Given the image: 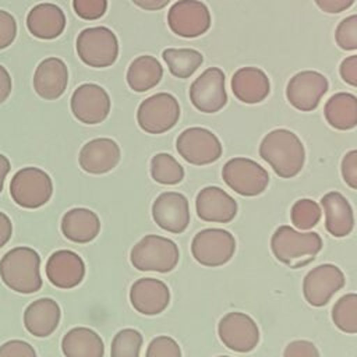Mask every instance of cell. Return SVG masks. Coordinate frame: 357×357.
Wrapping results in <instances>:
<instances>
[{
	"instance_id": "6da1fadb",
	"label": "cell",
	"mask_w": 357,
	"mask_h": 357,
	"mask_svg": "<svg viewBox=\"0 0 357 357\" xmlns=\"http://www.w3.org/2000/svg\"><path fill=\"white\" fill-rule=\"evenodd\" d=\"M259 156L279 177L291 178L304 167L305 148L293 131L276 128L262 138L259 144Z\"/></svg>"
},
{
	"instance_id": "7a4b0ae2",
	"label": "cell",
	"mask_w": 357,
	"mask_h": 357,
	"mask_svg": "<svg viewBox=\"0 0 357 357\" xmlns=\"http://www.w3.org/2000/svg\"><path fill=\"white\" fill-rule=\"evenodd\" d=\"M39 268L40 257L33 248L15 247L3 255L0 278L8 289L21 294H31L42 287Z\"/></svg>"
},
{
	"instance_id": "3957f363",
	"label": "cell",
	"mask_w": 357,
	"mask_h": 357,
	"mask_svg": "<svg viewBox=\"0 0 357 357\" xmlns=\"http://www.w3.org/2000/svg\"><path fill=\"white\" fill-rule=\"evenodd\" d=\"M180 259L177 244L159 234L144 236L130 252L132 266L141 272H172Z\"/></svg>"
},
{
	"instance_id": "277c9868",
	"label": "cell",
	"mask_w": 357,
	"mask_h": 357,
	"mask_svg": "<svg viewBox=\"0 0 357 357\" xmlns=\"http://www.w3.org/2000/svg\"><path fill=\"white\" fill-rule=\"evenodd\" d=\"M322 238L317 231H300L287 225L279 226L271 237L272 254L279 262L286 265L300 258L314 259L322 250Z\"/></svg>"
},
{
	"instance_id": "5b68a950",
	"label": "cell",
	"mask_w": 357,
	"mask_h": 357,
	"mask_svg": "<svg viewBox=\"0 0 357 357\" xmlns=\"http://www.w3.org/2000/svg\"><path fill=\"white\" fill-rule=\"evenodd\" d=\"M10 194L14 202L26 209L43 206L53 194L50 176L39 167H22L11 178Z\"/></svg>"
},
{
	"instance_id": "8992f818",
	"label": "cell",
	"mask_w": 357,
	"mask_h": 357,
	"mask_svg": "<svg viewBox=\"0 0 357 357\" xmlns=\"http://www.w3.org/2000/svg\"><path fill=\"white\" fill-rule=\"evenodd\" d=\"M77 53L89 67H109L119 56L117 36L107 26L86 28L77 38Z\"/></svg>"
},
{
	"instance_id": "52a82bcc",
	"label": "cell",
	"mask_w": 357,
	"mask_h": 357,
	"mask_svg": "<svg viewBox=\"0 0 357 357\" xmlns=\"http://www.w3.org/2000/svg\"><path fill=\"white\" fill-rule=\"evenodd\" d=\"M223 181L238 195L257 197L269 184L268 172L255 160L244 156L229 159L222 167Z\"/></svg>"
},
{
	"instance_id": "ba28073f",
	"label": "cell",
	"mask_w": 357,
	"mask_h": 357,
	"mask_svg": "<svg viewBox=\"0 0 357 357\" xmlns=\"http://www.w3.org/2000/svg\"><path fill=\"white\" fill-rule=\"evenodd\" d=\"M236 252V238L225 229L209 227L198 231L191 241L194 259L204 266H222L227 264Z\"/></svg>"
},
{
	"instance_id": "9c48e42d",
	"label": "cell",
	"mask_w": 357,
	"mask_h": 357,
	"mask_svg": "<svg viewBox=\"0 0 357 357\" xmlns=\"http://www.w3.org/2000/svg\"><path fill=\"white\" fill-rule=\"evenodd\" d=\"M180 117L177 99L167 92L155 93L141 102L137 110V121L148 134H163L172 130Z\"/></svg>"
},
{
	"instance_id": "30bf717a",
	"label": "cell",
	"mask_w": 357,
	"mask_h": 357,
	"mask_svg": "<svg viewBox=\"0 0 357 357\" xmlns=\"http://www.w3.org/2000/svg\"><path fill=\"white\" fill-rule=\"evenodd\" d=\"M176 149L185 162L195 166L213 163L223 152L219 138L204 127H190L181 131L176 139Z\"/></svg>"
},
{
	"instance_id": "8fae6325",
	"label": "cell",
	"mask_w": 357,
	"mask_h": 357,
	"mask_svg": "<svg viewBox=\"0 0 357 357\" xmlns=\"http://www.w3.org/2000/svg\"><path fill=\"white\" fill-rule=\"evenodd\" d=\"M220 342L236 353H248L259 342V328L247 314L240 311L227 312L218 324Z\"/></svg>"
},
{
	"instance_id": "7c38bea8",
	"label": "cell",
	"mask_w": 357,
	"mask_h": 357,
	"mask_svg": "<svg viewBox=\"0 0 357 357\" xmlns=\"http://www.w3.org/2000/svg\"><path fill=\"white\" fill-rule=\"evenodd\" d=\"M167 24L181 38H197L211 28V13L199 0H178L167 13Z\"/></svg>"
},
{
	"instance_id": "4fadbf2b",
	"label": "cell",
	"mask_w": 357,
	"mask_h": 357,
	"mask_svg": "<svg viewBox=\"0 0 357 357\" xmlns=\"http://www.w3.org/2000/svg\"><path fill=\"white\" fill-rule=\"evenodd\" d=\"M346 278L342 269L333 264H321L312 268L303 280V294L312 307H324L332 296L344 287Z\"/></svg>"
},
{
	"instance_id": "5bb4252c",
	"label": "cell",
	"mask_w": 357,
	"mask_h": 357,
	"mask_svg": "<svg viewBox=\"0 0 357 357\" xmlns=\"http://www.w3.org/2000/svg\"><path fill=\"white\" fill-rule=\"evenodd\" d=\"M225 73L219 67L206 68L190 86V100L202 113H216L227 103Z\"/></svg>"
},
{
	"instance_id": "9a60e30c",
	"label": "cell",
	"mask_w": 357,
	"mask_h": 357,
	"mask_svg": "<svg viewBox=\"0 0 357 357\" xmlns=\"http://www.w3.org/2000/svg\"><path fill=\"white\" fill-rule=\"evenodd\" d=\"M326 77L314 70L300 71L293 75L286 88L289 103L300 112H312L318 107L322 96L328 92Z\"/></svg>"
},
{
	"instance_id": "2e32d148",
	"label": "cell",
	"mask_w": 357,
	"mask_h": 357,
	"mask_svg": "<svg viewBox=\"0 0 357 357\" xmlns=\"http://www.w3.org/2000/svg\"><path fill=\"white\" fill-rule=\"evenodd\" d=\"M71 112L84 124H99L110 112V98L98 84H82L71 96Z\"/></svg>"
},
{
	"instance_id": "e0dca14e",
	"label": "cell",
	"mask_w": 357,
	"mask_h": 357,
	"mask_svg": "<svg viewBox=\"0 0 357 357\" xmlns=\"http://www.w3.org/2000/svg\"><path fill=\"white\" fill-rule=\"evenodd\" d=\"M155 223L169 233H183L190 223V205L185 195L177 191H166L152 204Z\"/></svg>"
},
{
	"instance_id": "ac0fdd59",
	"label": "cell",
	"mask_w": 357,
	"mask_h": 357,
	"mask_svg": "<svg viewBox=\"0 0 357 357\" xmlns=\"http://www.w3.org/2000/svg\"><path fill=\"white\" fill-rule=\"evenodd\" d=\"M237 211V201L220 187H204L195 197V212L204 222L229 223L236 218Z\"/></svg>"
},
{
	"instance_id": "d6986e66",
	"label": "cell",
	"mask_w": 357,
	"mask_h": 357,
	"mask_svg": "<svg viewBox=\"0 0 357 357\" xmlns=\"http://www.w3.org/2000/svg\"><path fill=\"white\" fill-rule=\"evenodd\" d=\"M130 303L142 315H158L170 303L167 284L155 278H141L131 284Z\"/></svg>"
},
{
	"instance_id": "ffe728a7",
	"label": "cell",
	"mask_w": 357,
	"mask_h": 357,
	"mask_svg": "<svg viewBox=\"0 0 357 357\" xmlns=\"http://www.w3.org/2000/svg\"><path fill=\"white\" fill-rule=\"evenodd\" d=\"M46 276L59 289H73L84 280L85 264L74 251L59 250L46 262Z\"/></svg>"
},
{
	"instance_id": "44dd1931",
	"label": "cell",
	"mask_w": 357,
	"mask_h": 357,
	"mask_svg": "<svg viewBox=\"0 0 357 357\" xmlns=\"http://www.w3.org/2000/svg\"><path fill=\"white\" fill-rule=\"evenodd\" d=\"M120 146L112 138H95L86 142L78 156L79 166L89 174H105L120 162Z\"/></svg>"
},
{
	"instance_id": "7402d4cb",
	"label": "cell",
	"mask_w": 357,
	"mask_h": 357,
	"mask_svg": "<svg viewBox=\"0 0 357 357\" xmlns=\"http://www.w3.org/2000/svg\"><path fill=\"white\" fill-rule=\"evenodd\" d=\"M68 84V70L66 63L59 57H47L39 63L33 74L35 92L46 99L60 98Z\"/></svg>"
},
{
	"instance_id": "603a6c76",
	"label": "cell",
	"mask_w": 357,
	"mask_h": 357,
	"mask_svg": "<svg viewBox=\"0 0 357 357\" xmlns=\"http://www.w3.org/2000/svg\"><path fill=\"white\" fill-rule=\"evenodd\" d=\"M325 212V229L333 237H346L353 231L354 213L349 199L339 191H329L321 198Z\"/></svg>"
},
{
	"instance_id": "cb8c5ba5",
	"label": "cell",
	"mask_w": 357,
	"mask_h": 357,
	"mask_svg": "<svg viewBox=\"0 0 357 357\" xmlns=\"http://www.w3.org/2000/svg\"><path fill=\"white\" fill-rule=\"evenodd\" d=\"M231 91L234 96L248 105L262 102L271 91L268 75L258 67H241L231 77Z\"/></svg>"
},
{
	"instance_id": "d4e9b609",
	"label": "cell",
	"mask_w": 357,
	"mask_h": 357,
	"mask_svg": "<svg viewBox=\"0 0 357 357\" xmlns=\"http://www.w3.org/2000/svg\"><path fill=\"white\" fill-rule=\"evenodd\" d=\"M61 311L53 298H38L32 301L24 311L25 329L36 336L46 337L59 326Z\"/></svg>"
},
{
	"instance_id": "484cf974",
	"label": "cell",
	"mask_w": 357,
	"mask_h": 357,
	"mask_svg": "<svg viewBox=\"0 0 357 357\" xmlns=\"http://www.w3.org/2000/svg\"><path fill=\"white\" fill-rule=\"evenodd\" d=\"M29 32L39 39H54L66 28V15L63 10L53 3H40L31 8L26 17Z\"/></svg>"
},
{
	"instance_id": "4316f807",
	"label": "cell",
	"mask_w": 357,
	"mask_h": 357,
	"mask_svg": "<svg viewBox=\"0 0 357 357\" xmlns=\"http://www.w3.org/2000/svg\"><path fill=\"white\" fill-rule=\"evenodd\" d=\"M100 231L99 216L86 208H73L61 218L63 236L74 243H89Z\"/></svg>"
},
{
	"instance_id": "83f0119b",
	"label": "cell",
	"mask_w": 357,
	"mask_h": 357,
	"mask_svg": "<svg viewBox=\"0 0 357 357\" xmlns=\"http://www.w3.org/2000/svg\"><path fill=\"white\" fill-rule=\"evenodd\" d=\"M61 350L66 357H103L105 343L93 329L78 326L63 336Z\"/></svg>"
},
{
	"instance_id": "f1b7e54d",
	"label": "cell",
	"mask_w": 357,
	"mask_h": 357,
	"mask_svg": "<svg viewBox=\"0 0 357 357\" xmlns=\"http://www.w3.org/2000/svg\"><path fill=\"white\" fill-rule=\"evenodd\" d=\"M324 116L328 124L336 130L354 128L357 126V96L349 92L332 95L324 106Z\"/></svg>"
},
{
	"instance_id": "f546056e",
	"label": "cell",
	"mask_w": 357,
	"mask_h": 357,
	"mask_svg": "<svg viewBox=\"0 0 357 357\" xmlns=\"http://www.w3.org/2000/svg\"><path fill=\"white\" fill-rule=\"evenodd\" d=\"M163 77V68L153 56L144 54L132 60L127 70V84L135 92H146L156 86Z\"/></svg>"
},
{
	"instance_id": "4dcf8cb0",
	"label": "cell",
	"mask_w": 357,
	"mask_h": 357,
	"mask_svg": "<svg viewBox=\"0 0 357 357\" xmlns=\"http://www.w3.org/2000/svg\"><path fill=\"white\" fill-rule=\"evenodd\" d=\"M162 57L166 61L169 71L174 77L183 78V79L190 78L204 61V56L198 50L190 49V47L165 49L162 53Z\"/></svg>"
},
{
	"instance_id": "1f68e13d",
	"label": "cell",
	"mask_w": 357,
	"mask_h": 357,
	"mask_svg": "<svg viewBox=\"0 0 357 357\" xmlns=\"http://www.w3.org/2000/svg\"><path fill=\"white\" fill-rule=\"evenodd\" d=\"M151 177L163 185H176L184 178V169L170 153L160 152L151 159Z\"/></svg>"
},
{
	"instance_id": "d6a6232c",
	"label": "cell",
	"mask_w": 357,
	"mask_h": 357,
	"mask_svg": "<svg viewBox=\"0 0 357 357\" xmlns=\"http://www.w3.org/2000/svg\"><path fill=\"white\" fill-rule=\"evenodd\" d=\"M332 321L342 332L357 333V293H347L335 303Z\"/></svg>"
},
{
	"instance_id": "836d02e7",
	"label": "cell",
	"mask_w": 357,
	"mask_h": 357,
	"mask_svg": "<svg viewBox=\"0 0 357 357\" xmlns=\"http://www.w3.org/2000/svg\"><path fill=\"white\" fill-rule=\"evenodd\" d=\"M321 205L311 198L297 199L290 209V220L298 230L314 229L321 220Z\"/></svg>"
},
{
	"instance_id": "e575fe53",
	"label": "cell",
	"mask_w": 357,
	"mask_h": 357,
	"mask_svg": "<svg viewBox=\"0 0 357 357\" xmlns=\"http://www.w3.org/2000/svg\"><path fill=\"white\" fill-rule=\"evenodd\" d=\"M144 339L139 331L126 328L119 331L110 344V357H139Z\"/></svg>"
},
{
	"instance_id": "d590c367",
	"label": "cell",
	"mask_w": 357,
	"mask_h": 357,
	"mask_svg": "<svg viewBox=\"0 0 357 357\" xmlns=\"http://www.w3.org/2000/svg\"><path fill=\"white\" fill-rule=\"evenodd\" d=\"M335 40L343 50L357 49V14L349 15L339 22L335 31Z\"/></svg>"
},
{
	"instance_id": "8d00e7d4",
	"label": "cell",
	"mask_w": 357,
	"mask_h": 357,
	"mask_svg": "<svg viewBox=\"0 0 357 357\" xmlns=\"http://www.w3.org/2000/svg\"><path fill=\"white\" fill-rule=\"evenodd\" d=\"M145 357H181V349L173 337L160 335L149 342Z\"/></svg>"
},
{
	"instance_id": "74e56055",
	"label": "cell",
	"mask_w": 357,
	"mask_h": 357,
	"mask_svg": "<svg viewBox=\"0 0 357 357\" xmlns=\"http://www.w3.org/2000/svg\"><path fill=\"white\" fill-rule=\"evenodd\" d=\"M73 7L79 18L93 21L103 17L107 10V0H73Z\"/></svg>"
},
{
	"instance_id": "f35d334b",
	"label": "cell",
	"mask_w": 357,
	"mask_h": 357,
	"mask_svg": "<svg viewBox=\"0 0 357 357\" xmlns=\"http://www.w3.org/2000/svg\"><path fill=\"white\" fill-rule=\"evenodd\" d=\"M17 35L15 18L4 10H0V50L8 47Z\"/></svg>"
},
{
	"instance_id": "ab89813d",
	"label": "cell",
	"mask_w": 357,
	"mask_h": 357,
	"mask_svg": "<svg viewBox=\"0 0 357 357\" xmlns=\"http://www.w3.org/2000/svg\"><path fill=\"white\" fill-rule=\"evenodd\" d=\"M283 357H321L318 347L304 339L290 342L283 351Z\"/></svg>"
},
{
	"instance_id": "60d3db41",
	"label": "cell",
	"mask_w": 357,
	"mask_h": 357,
	"mask_svg": "<svg viewBox=\"0 0 357 357\" xmlns=\"http://www.w3.org/2000/svg\"><path fill=\"white\" fill-rule=\"evenodd\" d=\"M340 173L344 183L350 187L357 190V149L349 151L340 163Z\"/></svg>"
},
{
	"instance_id": "b9f144b4",
	"label": "cell",
	"mask_w": 357,
	"mask_h": 357,
	"mask_svg": "<svg viewBox=\"0 0 357 357\" xmlns=\"http://www.w3.org/2000/svg\"><path fill=\"white\" fill-rule=\"evenodd\" d=\"M0 357H36V351L24 340H8L0 346Z\"/></svg>"
},
{
	"instance_id": "7bdbcfd3",
	"label": "cell",
	"mask_w": 357,
	"mask_h": 357,
	"mask_svg": "<svg viewBox=\"0 0 357 357\" xmlns=\"http://www.w3.org/2000/svg\"><path fill=\"white\" fill-rule=\"evenodd\" d=\"M339 74L346 84L357 88V54L347 56L340 63Z\"/></svg>"
},
{
	"instance_id": "ee69618b",
	"label": "cell",
	"mask_w": 357,
	"mask_h": 357,
	"mask_svg": "<svg viewBox=\"0 0 357 357\" xmlns=\"http://www.w3.org/2000/svg\"><path fill=\"white\" fill-rule=\"evenodd\" d=\"M315 4L328 14H339L350 8L356 0H314Z\"/></svg>"
},
{
	"instance_id": "f6af8a7d",
	"label": "cell",
	"mask_w": 357,
	"mask_h": 357,
	"mask_svg": "<svg viewBox=\"0 0 357 357\" xmlns=\"http://www.w3.org/2000/svg\"><path fill=\"white\" fill-rule=\"evenodd\" d=\"M13 82L6 67L0 64V103H3L11 93Z\"/></svg>"
},
{
	"instance_id": "bcb514c9",
	"label": "cell",
	"mask_w": 357,
	"mask_h": 357,
	"mask_svg": "<svg viewBox=\"0 0 357 357\" xmlns=\"http://www.w3.org/2000/svg\"><path fill=\"white\" fill-rule=\"evenodd\" d=\"M11 234H13L11 220L6 213L0 212V248L8 243V240L11 238Z\"/></svg>"
},
{
	"instance_id": "7dc6e473",
	"label": "cell",
	"mask_w": 357,
	"mask_h": 357,
	"mask_svg": "<svg viewBox=\"0 0 357 357\" xmlns=\"http://www.w3.org/2000/svg\"><path fill=\"white\" fill-rule=\"evenodd\" d=\"M135 6H138L142 10L146 11H156V10H162L165 8L170 0H131Z\"/></svg>"
},
{
	"instance_id": "c3c4849f",
	"label": "cell",
	"mask_w": 357,
	"mask_h": 357,
	"mask_svg": "<svg viewBox=\"0 0 357 357\" xmlns=\"http://www.w3.org/2000/svg\"><path fill=\"white\" fill-rule=\"evenodd\" d=\"M10 167H11V165H10V160L7 159V156L0 153V192L3 191V184L10 172Z\"/></svg>"
},
{
	"instance_id": "681fc988",
	"label": "cell",
	"mask_w": 357,
	"mask_h": 357,
	"mask_svg": "<svg viewBox=\"0 0 357 357\" xmlns=\"http://www.w3.org/2000/svg\"><path fill=\"white\" fill-rule=\"evenodd\" d=\"M218 357H230V356H218Z\"/></svg>"
}]
</instances>
